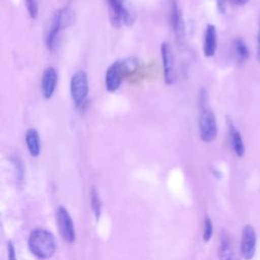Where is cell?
<instances>
[{
  "label": "cell",
  "instance_id": "obj_1",
  "mask_svg": "<svg viewBox=\"0 0 260 260\" xmlns=\"http://www.w3.org/2000/svg\"><path fill=\"white\" fill-rule=\"evenodd\" d=\"M28 248L38 258L48 259L56 251V241L53 234L49 231L37 229L28 237Z\"/></svg>",
  "mask_w": 260,
  "mask_h": 260
},
{
  "label": "cell",
  "instance_id": "obj_2",
  "mask_svg": "<svg viewBox=\"0 0 260 260\" xmlns=\"http://www.w3.org/2000/svg\"><path fill=\"white\" fill-rule=\"evenodd\" d=\"M137 67V60L133 58L125 59V60H118L114 62L106 72L105 84L110 92L116 91L123 80V78L134 71Z\"/></svg>",
  "mask_w": 260,
  "mask_h": 260
},
{
  "label": "cell",
  "instance_id": "obj_3",
  "mask_svg": "<svg viewBox=\"0 0 260 260\" xmlns=\"http://www.w3.org/2000/svg\"><path fill=\"white\" fill-rule=\"evenodd\" d=\"M110 18L115 26L121 24L131 25L135 20V14L126 0H108Z\"/></svg>",
  "mask_w": 260,
  "mask_h": 260
},
{
  "label": "cell",
  "instance_id": "obj_4",
  "mask_svg": "<svg viewBox=\"0 0 260 260\" xmlns=\"http://www.w3.org/2000/svg\"><path fill=\"white\" fill-rule=\"evenodd\" d=\"M198 124L201 140L206 143L213 141L217 134V125L214 113L208 108V106L200 107Z\"/></svg>",
  "mask_w": 260,
  "mask_h": 260
},
{
  "label": "cell",
  "instance_id": "obj_5",
  "mask_svg": "<svg viewBox=\"0 0 260 260\" xmlns=\"http://www.w3.org/2000/svg\"><path fill=\"white\" fill-rule=\"evenodd\" d=\"M70 93L77 108H81L86 101L88 93V80L84 71H76L70 80Z\"/></svg>",
  "mask_w": 260,
  "mask_h": 260
},
{
  "label": "cell",
  "instance_id": "obj_6",
  "mask_svg": "<svg viewBox=\"0 0 260 260\" xmlns=\"http://www.w3.org/2000/svg\"><path fill=\"white\" fill-rule=\"evenodd\" d=\"M56 222L62 239L67 243H73L75 241V228L72 218L65 207L59 206L56 210Z\"/></svg>",
  "mask_w": 260,
  "mask_h": 260
},
{
  "label": "cell",
  "instance_id": "obj_7",
  "mask_svg": "<svg viewBox=\"0 0 260 260\" xmlns=\"http://www.w3.org/2000/svg\"><path fill=\"white\" fill-rule=\"evenodd\" d=\"M68 20H69V16H68L67 9L59 10L53 15L47 30V35H46V46L49 50L53 49L56 37L58 36L60 29L64 25H66V22Z\"/></svg>",
  "mask_w": 260,
  "mask_h": 260
},
{
  "label": "cell",
  "instance_id": "obj_8",
  "mask_svg": "<svg viewBox=\"0 0 260 260\" xmlns=\"http://www.w3.org/2000/svg\"><path fill=\"white\" fill-rule=\"evenodd\" d=\"M160 56L164 66V77L165 82L169 85L175 82V61L172 48L169 43L164 42L160 44Z\"/></svg>",
  "mask_w": 260,
  "mask_h": 260
},
{
  "label": "cell",
  "instance_id": "obj_9",
  "mask_svg": "<svg viewBox=\"0 0 260 260\" xmlns=\"http://www.w3.org/2000/svg\"><path fill=\"white\" fill-rule=\"evenodd\" d=\"M256 249V233L251 224H246L242 231L241 252L246 260L253 258Z\"/></svg>",
  "mask_w": 260,
  "mask_h": 260
},
{
  "label": "cell",
  "instance_id": "obj_10",
  "mask_svg": "<svg viewBox=\"0 0 260 260\" xmlns=\"http://www.w3.org/2000/svg\"><path fill=\"white\" fill-rule=\"evenodd\" d=\"M169 18L171 26L176 35L177 38L181 39L184 36V22L182 18V14L180 11V8L178 7V4L176 0H171L170 3V11H169Z\"/></svg>",
  "mask_w": 260,
  "mask_h": 260
},
{
  "label": "cell",
  "instance_id": "obj_11",
  "mask_svg": "<svg viewBox=\"0 0 260 260\" xmlns=\"http://www.w3.org/2000/svg\"><path fill=\"white\" fill-rule=\"evenodd\" d=\"M57 83V72L53 67L45 69L42 77V93L45 99H50L55 90Z\"/></svg>",
  "mask_w": 260,
  "mask_h": 260
},
{
  "label": "cell",
  "instance_id": "obj_12",
  "mask_svg": "<svg viewBox=\"0 0 260 260\" xmlns=\"http://www.w3.org/2000/svg\"><path fill=\"white\" fill-rule=\"evenodd\" d=\"M217 47V34L213 24H207L204 35L203 54L205 57H211L214 55Z\"/></svg>",
  "mask_w": 260,
  "mask_h": 260
},
{
  "label": "cell",
  "instance_id": "obj_13",
  "mask_svg": "<svg viewBox=\"0 0 260 260\" xmlns=\"http://www.w3.org/2000/svg\"><path fill=\"white\" fill-rule=\"evenodd\" d=\"M217 254L219 260H238V254L235 246L228 235L221 236Z\"/></svg>",
  "mask_w": 260,
  "mask_h": 260
},
{
  "label": "cell",
  "instance_id": "obj_14",
  "mask_svg": "<svg viewBox=\"0 0 260 260\" xmlns=\"http://www.w3.org/2000/svg\"><path fill=\"white\" fill-rule=\"evenodd\" d=\"M228 127H229V133H230V139L232 147L237 154V156L241 157L245 153V146L243 142L242 135L240 131L235 127L233 121L231 119H228Z\"/></svg>",
  "mask_w": 260,
  "mask_h": 260
},
{
  "label": "cell",
  "instance_id": "obj_15",
  "mask_svg": "<svg viewBox=\"0 0 260 260\" xmlns=\"http://www.w3.org/2000/svg\"><path fill=\"white\" fill-rule=\"evenodd\" d=\"M25 143L31 156H38L41 152V140L37 129L29 128L25 133Z\"/></svg>",
  "mask_w": 260,
  "mask_h": 260
},
{
  "label": "cell",
  "instance_id": "obj_16",
  "mask_svg": "<svg viewBox=\"0 0 260 260\" xmlns=\"http://www.w3.org/2000/svg\"><path fill=\"white\" fill-rule=\"evenodd\" d=\"M234 52L239 62H244L249 58V50L242 39H236L234 41Z\"/></svg>",
  "mask_w": 260,
  "mask_h": 260
},
{
  "label": "cell",
  "instance_id": "obj_17",
  "mask_svg": "<svg viewBox=\"0 0 260 260\" xmlns=\"http://www.w3.org/2000/svg\"><path fill=\"white\" fill-rule=\"evenodd\" d=\"M90 205H91L93 214L98 220L100 218L101 211H102V201H101L98 191L94 188H92L91 192H90Z\"/></svg>",
  "mask_w": 260,
  "mask_h": 260
},
{
  "label": "cell",
  "instance_id": "obj_18",
  "mask_svg": "<svg viewBox=\"0 0 260 260\" xmlns=\"http://www.w3.org/2000/svg\"><path fill=\"white\" fill-rule=\"evenodd\" d=\"M11 161L14 166V170H15V174H16V180H17L18 184L20 185L23 181V175H24V169H23L22 161L16 156L11 157Z\"/></svg>",
  "mask_w": 260,
  "mask_h": 260
},
{
  "label": "cell",
  "instance_id": "obj_19",
  "mask_svg": "<svg viewBox=\"0 0 260 260\" xmlns=\"http://www.w3.org/2000/svg\"><path fill=\"white\" fill-rule=\"evenodd\" d=\"M203 241L204 242H208L211 237H212V233H213V224H212V221L211 219L206 216L205 217V220H204V225H203Z\"/></svg>",
  "mask_w": 260,
  "mask_h": 260
},
{
  "label": "cell",
  "instance_id": "obj_20",
  "mask_svg": "<svg viewBox=\"0 0 260 260\" xmlns=\"http://www.w3.org/2000/svg\"><path fill=\"white\" fill-rule=\"evenodd\" d=\"M25 6L30 18H36L39 12V5L38 0H25Z\"/></svg>",
  "mask_w": 260,
  "mask_h": 260
},
{
  "label": "cell",
  "instance_id": "obj_21",
  "mask_svg": "<svg viewBox=\"0 0 260 260\" xmlns=\"http://www.w3.org/2000/svg\"><path fill=\"white\" fill-rule=\"evenodd\" d=\"M7 249H8V260H16L14 246H13V244L11 242H8Z\"/></svg>",
  "mask_w": 260,
  "mask_h": 260
},
{
  "label": "cell",
  "instance_id": "obj_22",
  "mask_svg": "<svg viewBox=\"0 0 260 260\" xmlns=\"http://www.w3.org/2000/svg\"><path fill=\"white\" fill-rule=\"evenodd\" d=\"M257 59L260 63V17L258 22V32H257Z\"/></svg>",
  "mask_w": 260,
  "mask_h": 260
},
{
  "label": "cell",
  "instance_id": "obj_23",
  "mask_svg": "<svg viewBox=\"0 0 260 260\" xmlns=\"http://www.w3.org/2000/svg\"><path fill=\"white\" fill-rule=\"evenodd\" d=\"M226 0H217V9L220 13H224L225 12V8H226Z\"/></svg>",
  "mask_w": 260,
  "mask_h": 260
},
{
  "label": "cell",
  "instance_id": "obj_24",
  "mask_svg": "<svg viewBox=\"0 0 260 260\" xmlns=\"http://www.w3.org/2000/svg\"><path fill=\"white\" fill-rule=\"evenodd\" d=\"M229 1H231L232 3L237 4V5H244V4L248 3L250 0H229Z\"/></svg>",
  "mask_w": 260,
  "mask_h": 260
}]
</instances>
